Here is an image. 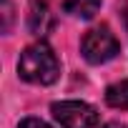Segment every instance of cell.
Here are the masks:
<instances>
[{"instance_id": "obj_9", "label": "cell", "mask_w": 128, "mask_h": 128, "mask_svg": "<svg viewBox=\"0 0 128 128\" xmlns=\"http://www.w3.org/2000/svg\"><path fill=\"white\" fill-rule=\"evenodd\" d=\"M103 128H128L126 123H118V120H110V123H106Z\"/></svg>"}, {"instance_id": "obj_1", "label": "cell", "mask_w": 128, "mask_h": 128, "mask_svg": "<svg viewBox=\"0 0 128 128\" xmlns=\"http://www.w3.org/2000/svg\"><path fill=\"white\" fill-rule=\"evenodd\" d=\"M18 76L28 83H38V86H50L58 80L60 76V63L58 55L53 53V48L48 43H33L20 53L18 60Z\"/></svg>"}, {"instance_id": "obj_2", "label": "cell", "mask_w": 128, "mask_h": 128, "mask_svg": "<svg viewBox=\"0 0 128 128\" xmlns=\"http://www.w3.org/2000/svg\"><path fill=\"white\" fill-rule=\"evenodd\" d=\"M118 38L110 33L108 25H98V28H90L86 35H83V43H80V50H83V58L93 66H100V63H108L118 55Z\"/></svg>"}, {"instance_id": "obj_4", "label": "cell", "mask_w": 128, "mask_h": 128, "mask_svg": "<svg viewBox=\"0 0 128 128\" xmlns=\"http://www.w3.org/2000/svg\"><path fill=\"white\" fill-rule=\"evenodd\" d=\"M55 28V15L45 0H33L28 10V30L33 35H48Z\"/></svg>"}, {"instance_id": "obj_3", "label": "cell", "mask_w": 128, "mask_h": 128, "mask_svg": "<svg viewBox=\"0 0 128 128\" xmlns=\"http://www.w3.org/2000/svg\"><path fill=\"white\" fill-rule=\"evenodd\" d=\"M50 110L63 128H98V110L83 100H60Z\"/></svg>"}, {"instance_id": "obj_7", "label": "cell", "mask_w": 128, "mask_h": 128, "mask_svg": "<svg viewBox=\"0 0 128 128\" xmlns=\"http://www.w3.org/2000/svg\"><path fill=\"white\" fill-rule=\"evenodd\" d=\"M3 18H5L3 30L8 33V30H10V23H13V5H10V0H3Z\"/></svg>"}, {"instance_id": "obj_6", "label": "cell", "mask_w": 128, "mask_h": 128, "mask_svg": "<svg viewBox=\"0 0 128 128\" xmlns=\"http://www.w3.org/2000/svg\"><path fill=\"white\" fill-rule=\"evenodd\" d=\"M100 3H103V0H66L63 5H66V10H68L70 15L88 20V18H93V15L98 13Z\"/></svg>"}, {"instance_id": "obj_5", "label": "cell", "mask_w": 128, "mask_h": 128, "mask_svg": "<svg viewBox=\"0 0 128 128\" xmlns=\"http://www.w3.org/2000/svg\"><path fill=\"white\" fill-rule=\"evenodd\" d=\"M106 103L118 110H128V80H118L106 88Z\"/></svg>"}, {"instance_id": "obj_8", "label": "cell", "mask_w": 128, "mask_h": 128, "mask_svg": "<svg viewBox=\"0 0 128 128\" xmlns=\"http://www.w3.org/2000/svg\"><path fill=\"white\" fill-rule=\"evenodd\" d=\"M18 128H53V126H48V123L40 120V118H25V120H20Z\"/></svg>"}]
</instances>
